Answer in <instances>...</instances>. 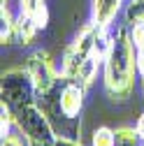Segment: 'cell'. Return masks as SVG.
<instances>
[{"instance_id":"cell-1","label":"cell","mask_w":144,"mask_h":146,"mask_svg":"<svg viewBox=\"0 0 144 146\" xmlns=\"http://www.w3.org/2000/svg\"><path fill=\"white\" fill-rule=\"evenodd\" d=\"M137 49L130 40V28L125 23L114 26V42L102 63V90L112 102H125L135 93Z\"/></svg>"},{"instance_id":"cell-2","label":"cell","mask_w":144,"mask_h":146,"mask_svg":"<svg viewBox=\"0 0 144 146\" xmlns=\"http://www.w3.org/2000/svg\"><path fill=\"white\" fill-rule=\"evenodd\" d=\"M14 109V127L26 141L40 144H56V130L47 116V111L37 104V100H28L23 104H16Z\"/></svg>"},{"instance_id":"cell-3","label":"cell","mask_w":144,"mask_h":146,"mask_svg":"<svg viewBox=\"0 0 144 146\" xmlns=\"http://www.w3.org/2000/svg\"><path fill=\"white\" fill-rule=\"evenodd\" d=\"M100 35V26L93 23V21H86L77 35L72 37V42L63 49V56H61V74H63V81H77V74L81 65L93 56V46H95V40Z\"/></svg>"},{"instance_id":"cell-4","label":"cell","mask_w":144,"mask_h":146,"mask_svg":"<svg viewBox=\"0 0 144 146\" xmlns=\"http://www.w3.org/2000/svg\"><path fill=\"white\" fill-rule=\"evenodd\" d=\"M23 67L28 70V74H30V81L35 86L37 98H47L51 90L63 81L61 70L56 67L53 58L49 56V51H44V49L30 51L26 56V60H23Z\"/></svg>"},{"instance_id":"cell-5","label":"cell","mask_w":144,"mask_h":146,"mask_svg":"<svg viewBox=\"0 0 144 146\" xmlns=\"http://www.w3.org/2000/svg\"><path fill=\"white\" fill-rule=\"evenodd\" d=\"M0 93H3V100L9 107L23 104L28 100H35L37 93H35V86L30 81V74L26 67H9L3 72V84H0Z\"/></svg>"},{"instance_id":"cell-6","label":"cell","mask_w":144,"mask_h":146,"mask_svg":"<svg viewBox=\"0 0 144 146\" xmlns=\"http://www.w3.org/2000/svg\"><path fill=\"white\" fill-rule=\"evenodd\" d=\"M84 100H86V88L79 81H63L58 93V111L67 121H77L81 116Z\"/></svg>"},{"instance_id":"cell-7","label":"cell","mask_w":144,"mask_h":146,"mask_svg":"<svg viewBox=\"0 0 144 146\" xmlns=\"http://www.w3.org/2000/svg\"><path fill=\"white\" fill-rule=\"evenodd\" d=\"M125 0H91V21L100 28L116 26V19L125 9Z\"/></svg>"},{"instance_id":"cell-8","label":"cell","mask_w":144,"mask_h":146,"mask_svg":"<svg viewBox=\"0 0 144 146\" xmlns=\"http://www.w3.org/2000/svg\"><path fill=\"white\" fill-rule=\"evenodd\" d=\"M19 14L28 16V19H33L35 23H37L40 30H44L49 26V7H47V0H19Z\"/></svg>"},{"instance_id":"cell-9","label":"cell","mask_w":144,"mask_h":146,"mask_svg":"<svg viewBox=\"0 0 144 146\" xmlns=\"http://www.w3.org/2000/svg\"><path fill=\"white\" fill-rule=\"evenodd\" d=\"M0 42L3 46L16 42V16L9 12L7 0H0Z\"/></svg>"},{"instance_id":"cell-10","label":"cell","mask_w":144,"mask_h":146,"mask_svg":"<svg viewBox=\"0 0 144 146\" xmlns=\"http://www.w3.org/2000/svg\"><path fill=\"white\" fill-rule=\"evenodd\" d=\"M37 23H35L33 19H28V16L19 14L16 16V44H21V46H33L35 40H37Z\"/></svg>"},{"instance_id":"cell-11","label":"cell","mask_w":144,"mask_h":146,"mask_svg":"<svg viewBox=\"0 0 144 146\" xmlns=\"http://www.w3.org/2000/svg\"><path fill=\"white\" fill-rule=\"evenodd\" d=\"M102 70V65L98 63V60H93V58H88L84 65H81V70H79V74H77V81L88 90L93 84H95V79H98V72Z\"/></svg>"},{"instance_id":"cell-12","label":"cell","mask_w":144,"mask_h":146,"mask_svg":"<svg viewBox=\"0 0 144 146\" xmlns=\"http://www.w3.org/2000/svg\"><path fill=\"white\" fill-rule=\"evenodd\" d=\"M114 135H116V146H144L135 125H119L114 127Z\"/></svg>"},{"instance_id":"cell-13","label":"cell","mask_w":144,"mask_h":146,"mask_svg":"<svg viewBox=\"0 0 144 146\" xmlns=\"http://www.w3.org/2000/svg\"><path fill=\"white\" fill-rule=\"evenodd\" d=\"M144 21V0H128V5L123 9V23L133 26Z\"/></svg>"},{"instance_id":"cell-14","label":"cell","mask_w":144,"mask_h":146,"mask_svg":"<svg viewBox=\"0 0 144 146\" xmlns=\"http://www.w3.org/2000/svg\"><path fill=\"white\" fill-rule=\"evenodd\" d=\"M91 146H116L114 127H109V125H100V127H95L93 135H91Z\"/></svg>"},{"instance_id":"cell-15","label":"cell","mask_w":144,"mask_h":146,"mask_svg":"<svg viewBox=\"0 0 144 146\" xmlns=\"http://www.w3.org/2000/svg\"><path fill=\"white\" fill-rule=\"evenodd\" d=\"M14 127V109L3 100L0 102V137H7Z\"/></svg>"},{"instance_id":"cell-16","label":"cell","mask_w":144,"mask_h":146,"mask_svg":"<svg viewBox=\"0 0 144 146\" xmlns=\"http://www.w3.org/2000/svg\"><path fill=\"white\" fill-rule=\"evenodd\" d=\"M128 28H130V40H133L135 49L142 51V49H144V21H142V23H133V26H128Z\"/></svg>"},{"instance_id":"cell-17","label":"cell","mask_w":144,"mask_h":146,"mask_svg":"<svg viewBox=\"0 0 144 146\" xmlns=\"http://www.w3.org/2000/svg\"><path fill=\"white\" fill-rule=\"evenodd\" d=\"M0 146H28V141H26V139H23L19 132H9L7 137H3Z\"/></svg>"},{"instance_id":"cell-18","label":"cell","mask_w":144,"mask_h":146,"mask_svg":"<svg viewBox=\"0 0 144 146\" xmlns=\"http://www.w3.org/2000/svg\"><path fill=\"white\" fill-rule=\"evenodd\" d=\"M53 146H84L81 139H75V137H65V135H58L56 137V144Z\"/></svg>"},{"instance_id":"cell-19","label":"cell","mask_w":144,"mask_h":146,"mask_svg":"<svg viewBox=\"0 0 144 146\" xmlns=\"http://www.w3.org/2000/svg\"><path fill=\"white\" fill-rule=\"evenodd\" d=\"M137 72H139V81H142V98H144V49L137 51Z\"/></svg>"},{"instance_id":"cell-20","label":"cell","mask_w":144,"mask_h":146,"mask_svg":"<svg viewBox=\"0 0 144 146\" xmlns=\"http://www.w3.org/2000/svg\"><path fill=\"white\" fill-rule=\"evenodd\" d=\"M135 130H137V135H139V139H142V144H144V111L137 116V121H135Z\"/></svg>"},{"instance_id":"cell-21","label":"cell","mask_w":144,"mask_h":146,"mask_svg":"<svg viewBox=\"0 0 144 146\" xmlns=\"http://www.w3.org/2000/svg\"><path fill=\"white\" fill-rule=\"evenodd\" d=\"M28 146H53V144H40V141H28Z\"/></svg>"}]
</instances>
